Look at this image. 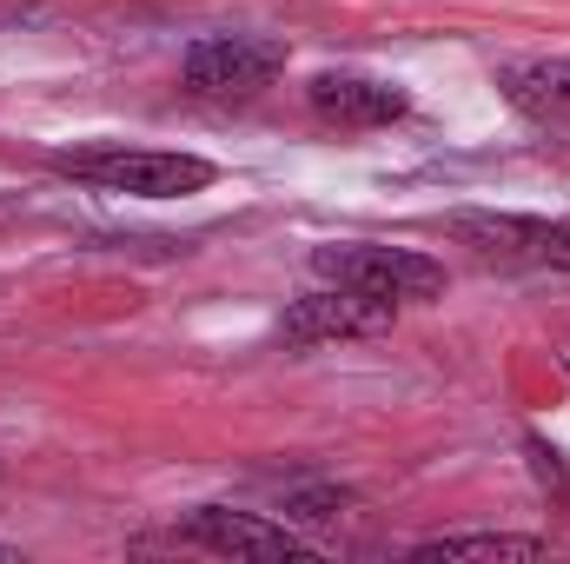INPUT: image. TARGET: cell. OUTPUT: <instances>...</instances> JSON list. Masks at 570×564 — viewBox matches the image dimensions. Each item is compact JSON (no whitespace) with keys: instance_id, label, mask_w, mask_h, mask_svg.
Listing matches in <instances>:
<instances>
[{"instance_id":"obj_1","label":"cell","mask_w":570,"mask_h":564,"mask_svg":"<svg viewBox=\"0 0 570 564\" xmlns=\"http://www.w3.org/2000/svg\"><path fill=\"white\" fill-rule=\"evenodd\" d=\"M60 173L87 179V186H107V193H134V200H179V193H199L213 186V159L199 153H166V146H67L53 153Z\"/></svg>"},{"instance_id":"obj_2","label":"cell","mask_w":570,"mask_h":564,"mask_svg":"<svg viewBox=\"0 0 570 564\" xmlns=\"http://www.w3.org/2000/svg\"><path fill=\"white\" fill-rule=\"evenodd\" d=\"M312 273L345 292H365V299H431L444 292V266L431 253H412V246H379V240H345V246H318L312 253Z\"/></svg>"},{"instance_id":"obj_3","label":"cell","mask_w":570,"mask_h":564,"mask_svg":"<svg viewBox=\"0 0 570 564\" xmlns=\"http://www.w3.org/2000/svg\"><path fill=\"white\" fill-rule=\"evenodd\" d=\"M279 74H285V40H266V33H206L179 60V80L199 100H253Z\"/></svg>"},{"instance_id":"obj_4","label":"cell","mask_w":570,"mask_h":564,"mask_svg":"<svg viewBox=\"0 0 570 564\" xmlns=\"http://www.w3.org/2000/svg\"><path fill=\"white\" fill-rule=\"evenodd\" d=\"M451 233L464 246H478L484 260L570 273V220H538V213H451Z\"/></svg>"},{"instance_id":"obj_5","label":"cell","mask_w":570,"mask_h":564,"mask_svg":"<svg viewBox=\"0 0 570 564\" xmlns=\"http://www.w3.org/2000/svg\"><path fill=\"white\" fill-rule=\"evenodd\" d=\"M399 305L392 299H365V292H305L292 299L279 319V339L285 346H325V339H372V332H392Z\"/></svg>"},{"instance_id":"obj_6","label":"cell","mask_w":570,"mask_h":564,"mask_svg":"<svg viewBox=\"0 0 570 564\" xmlns=\"http://www.w3.org/2000/svg\"><path fill=\"white\" fill-rule=\"evenodd\" d=\"M179 538L186 545H199V552H219V558H312V545L279 525V518H259V512H226V505H206V512H193L186 525H179Z\"/></svg>"},{"instance_id":"obj_7","label":"cell","mask_w":570,"mask_h":564,"mask_svg":"<svg viewBox=\"0 0 570 564\" xmlns=\"http://www.w3.org/2000/svg\"><path fill=\"white\" fill-rule=\"evenodd\" d=\"M305 100L325 127H345V134H372V127H392L412 114V94L399 80H372V74H318L305 87Z\"/></svg>"},{"instance_id":"obj_8","label":"cell","mask_w":570,"mask_h":564,"mask_svg":"<svg viewBox=\"0 0 570 564\" xmlns=\"http://www.w3.org/2000/svg\"><path fill=\"white\" fill-rule=\"evenodd\" d=\"M504 100L538 120V127H570V60H518L498 74Z\"/></svg>"},{"instance_id":"obj_9","label":"cell","mask_w":570,"mask_h":564,"mask_svg":"<svg viewBox=\"0 0 570 564\" xmlns=\"http://www.w3.org/2000/svg\"><path fill=\"white\" fill-rule=\"evenodd\" d=\"M419 564H438V558H498V564H538L551 558V545L544 538H518V532H458V538H425Z\"/></svg>"},{"instance_id":"obj_10","label":"cell","mask_w":570,"mask_h":564,"mask_svg":"<svg viewBox=\"0 0 570 564\" xmlns=\"http://www.w3.org/2000/svg\"><path fill=\"white\" fill-rule=\"evenodd\" d=\"M279 512L285 518H338L345 512V492H292Z\"/></svg>"},{"instance_id":"obj_11","label":"cell","mask_w":570,"mask_h":564,"mask_svg":"<svg viewBox=\"0 0 570 564\" xmlns=\"http://www.w3.org/2000/svg\"><path fill=\"white\" fill-rule=\"evenodd\" d=\"M0 564H20V552H7V545H0Z\"/></svg>"}]
</instances>
